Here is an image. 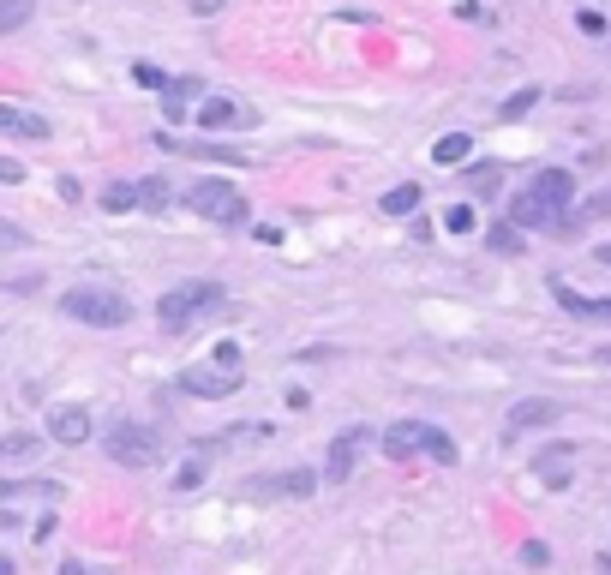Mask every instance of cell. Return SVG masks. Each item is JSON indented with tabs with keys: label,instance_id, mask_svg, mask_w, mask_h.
Segmentation results:
<instances>
[{
	"label": "cell",
	"instance_id": "obj_41",
	"mask_svg": "<svg viewBox=\"0 0 611 575\" xmlns=\"http://www.w3.org/2000/svg\"><path fill=\"white\" fill-rule=\"evenodd\" d=\"M12 522H18V516H6V510H0V528H12Z\"/></svg>",
	"mask_w": 611,
	"mask_h": 575
},
{
	"label": "cell",
	"instance_id": "obj_15",
	"mask_svg": "<svg viewBox=\"0 0 611 575\" xmlns=\"http://www.w3.org/2000/svg\"><path fill=\"white\" fill-rule=\"evenodd\" d=\"M234 120H246L234 96H210V102L198 108V126H204V132H222V126H234Z\"/></svg>",
	"mask_w": 611,
	"mask_h": 575
},
{
	"label": "cell",
	"instance_id": "obj_33",
	"mask_svg": "<svg viewBox=\"0 0 611 575\" xmlns=\"http://www.w3.org/2000/svg\"><path fill=\"white\" fill-rule=\"evenodd\" d=\"M198 480H204V468H198V462H186V468H180V474H174V492H192V486H198Z\"/></svg>",
	"mask_w": 611,
	"mask_h": 575
},
{
	"label": "cell",
	"instance_id": "obj_29",
	"mask_svg": "<svg viewBox=\"0 0 611 575\" xmlns=\"http://www.w3.org/2000/svg\"><path fill=\"white\" fill-rule=\"evenodd\" d=\"M522 564H528V570H546V564H552L546 540H528V546H522Z\"/></svg>",
	"mask_w": 611,
	"mask_h": 575
},
{
	"label": "cell",
	"instance_id": "obj_39",
	"mask_svg": "<svg viewBox=\"0 0 611 575\" xmlns=\"http://www.w3.org/2000/svg\"><path fill=\"white\" fill-rule=\"evenodd\" d=\"M60 575H90L84 564H60Z\"/></svg>",
	"mask_w": 611,
	"mask_h": 575
},
{
	"label": "cell",
	"instance_id": "obj_37",
	"mask_svg": "<svg viewBox=\"0 0 611 575\" xmlns=\"http://www.w3.org/2000/svg\"><path fill=\"white\" fill-rule=\"evenodd\" d=\"M594 570H600V575H611V552H600V558H594Z\"/></svg>",
	"mask_w": 611,
	"mask_h": 575
},
{
	"label": "cell",
	"instance_id": "obj_27",
	"mask_svg": "<svg viewBox=\"0 0 611 575\" xmlns=\"http://www.w3.org/2000/svg\"><path fill=\"white\" fill-rule=\"evenodd\" d=\"M36 450V438L30 432H12V438H0V462H12V456H30Z\"/></svg>",
	"mask_w": 611,
	"mask_h": 575
},
{
	"label": "cell",
	"instance_id": "obj_22",
	"mask_svg": "<svg viewBox=\"0 0 611 575\" xmlns=\"http://www.w3.org/2000/svg\"><path fill=\"white\" fill-rule=\"evenodd\" d=\"M102 210H138V180H114V186H102Z\"/></svg>",
	"mask_w": 611,
	"mask_h": 575
},
{
	"label": "cell",
	"instance_id": "obj_17",
	"mask_svg": "<svg viewBox=\"0 0 611 575\" xmlns=\"http://www.w3.org/2000/svg\"><path fill=\"white\" fill-rule=\"evenodd\" d=\"M462 180H468L474 198H498V186H504V162H474Z\"/></svg>",
	"mask_w": 611,
	"mask_h": 575
},
{
	"label": "cell",
	"instance_id": "obj_26",
	"mask_svg": "<svg viewBox=\"0 0 611 575\" xmlns=\"http://www.w3.org/2000/svg\"><path fill=\"white\" fill-rule=\"evenodd\" d=\"M444 228H450V234H474V228H480V216H474V204H456V210L444 216Z\"/></svg>",
	"mask_w": 611,
	"mask_h": 575
},
{
	"label": "cell",
	"instance_id": "obj_8",
	"mask_svg": "<svg viewBox=\"0 0 611 575\" xmlns=\"http://www.w3.org/2000/svg\"><path fill=\"white\" fill-rule=\"evenodd\" d=\"M252 498H312L318 492V468H288V474H258L246 480Z\"/></svg>",
	"mask_w": 611,
	"mask_h": 575
},
{
	"label": "cell",
	"instance_id": "obj_20",
	"mask_svg": "<svg viewBox=\"0 0 611 575\" xmlns=\"http://www.w3.org/2000/svg\"><path fill=\"white\" fill-rule=\"evenodd\" d=\"M468 150H474V138H468V132H444V138L432 144V162L456 168V162H468Z\"/></svg>",
	"mask_w": 611,
	"mask_h": 575
},
{
	"label": "cell",
	"instance_id": "obj_38",
	"mask_svg": "<svg viewBox=\"0 0 611 575\" xmlns=\"http://www.w3.org/2000/svg\"><path fill=\"white\" fill-rule=\"evenodd\" d=\"M594 360H600V366H611V342H606V348H594Z\"/></svg>",
	"mask_w": 611,
	"mask_h": 575
},
{
	"label": "cell",
	"instance_id": "obj_18",
	"mask_svg": "<svg viewBox=\"0 0 611 575\" xmlns=\"http://www.w3.org/2000/svg\"><path fill=\"white\" fill-rule=\"evenodd\" d=\"M420 198H426L420 180H402V186H390V192L378 198V210H384V216H408V210H420Z\"/></svg>",
	"mask_w": 611,
	"mask_h": 575
},
{
	"label": "cell",
	"instance_id": "obj_24",
	"mask_svg": "<svg viewBox=\"0 0 611 575\" xmlns=\"http://www.w3.org/2000/svg\"><path fill=\"white\" fill-rule=\"evenodd\" d=\"M30 6H36V0H0V36H12V30L30 18Z\"/></svg>",
	"mask_w": 611,
	"mask_h": 575
},
{
	"label": "cell",
	"instance_id": "obj_30",
	"mask_svg": "<svg viewBox=\"0 0 611 575\" xmlns=\"http://www.w3.org/2000/svg\"><path fill=\"white\" fill-rule=\"evenodd\" d=\"M18 246H30V234H24V228H12V222L0 216V252H18Z\"/></svg>",
	"mask_w": 611,
	"mask_h": 575
},
{
	"label": "cell",
	"instance_id": "obj_11",
	"mask_svg": "<svg viewBox=\"0 0 611 575\" xmlns=\"http://www.w3.org/2000/svg\"><path fill=\"white\" fill-rule=\"evenodd\" d=\"M0 132H6V138H30V144H42L54 126H48L42 114H30V108H12V102H0Z\"/></svg>",
	"mask_w": 611,
	"mask_h": 575
},
{
	"label": "cell",
	"instance_id": "obj_19",
	"mask_svg": "<svg viewBox=\"0 0 611 575\" xmlns=\"http://www.w3.org/2000/svg\"><path fill=\"white\" fill-rule=\"evenodd\" d=\"M12 498H60V486L54 480H0V504H12Z\"/></svg>",
	"mask_w": 611,
	"mask_h": 575
},
{
	"label": "cell",
	"instance_id": "obj_2",
	"mask_svg": "<svg viewBox=\"0 0 611 575\" xmlns=\"http://www.w3.org/2000/svg\"><path fill=\"white\" fill-rule=\"evenodd\" d=\"M222 306H228V288L210 282V276H192V282H180V288H168L156 300V318H162V330L180 336V330H198V318H210Z\"/></svg>",
	"mask_w": 611,
	"mask_h": 575
},
{
	"label": "cell",
	"instance_id": "obj_12",
	"mask_svg": "<svg viewBox=\"0 0 611 575\" xmlns=\"http://www.w3.org/2000/svg\"><path fill=\"white\" fill-rule=\"evenodd\" d=\"M48 438H54V444H84V438H90V414L72 408V402L54 408V414H48Z\"/></svg>",
	"mask_w": 611,
	"mask_h": 575
},
{
	"label": "cell",
	"instance_id": "obj_36",
	"mask_svg": "<svg viewBox=\"0 0 611 575\" xmlns=\"http://www.w3.org/2000/svg\"><path fill=\"white\" fill-rule=\"evenodd\" d=\"M594 258H600V264L611 270V240H606V246H594Z\"/></svg>",
	"mask_w": 611,
	"mask_h": 575
},
{
	"label": "cell",
	"instance_id": "obj_14",
	"mask_svg": "<svg viewBox=\"0 0 611 575\" xmlns=\"http://www.w3.org/2000/svg\"><path fill=\"white\" fill-rule=\"evenodd\" d=\"M570 456H576L570 444H552V450H540V456H534L540 480H546V486H570Z\"/></svg>",
	"mask_w": 611,
	"mask_h": 575
},
{
	"label": "cell",
	"instance_id": "obj_13",
	"mask_svg": "<svg viewBox=\"0 0 611 575\" xmlns=\"http://www.w3.org/2000/svg\"><path fill=\"white\" fill-rule=\"evenodd\" d=\"M552 300H558L570 318H611V300H588V294L564 288V276H552Z\"/></svg>",
	"mask_w": 611,
	"mask_h": 575
},
{
	"label": "cell",
	"instance_id": "obj_40",
	"mask_svg": "<svg viewBox=\"0 0 611 575\" xmlns=\"http://www.w3.org/2000/svg\"><path fill=\"white\" fill-rule=\"evenodd\" d=\"M0 575H18V570H12V558H6V552H0Z\"/></svg>",
	"mask_w": 611,
	"mask_h": 575
},
{
	"label": "cell",
	"instance_id": "obj_28",
	"mask_svg": "<svg viewBox=\"0 0 611 575\" xmlns=\"http://www.w3.org/2000/svg\"><path fill=\"white\" fill-rule=\"evenodd\" d=\"M132 84H144V90H168V78H162L156 66H144V60L132 66Z\"/></svg>",
	"mask_w": 611,
	"mask_h": 575
},
{
	"label": "cell",
	"instance_id": "obj_16",
	"mask_svg": "<svg viewBox=\"0 0 611 575\" xmlns=\"http://www.w3.org/2000/svg\"><path fill=\"white\" fill-rule=\"evenodd\" d=\"M198 90H204L198 78H168V90H162V114H168V120H186V102H192Z\"/></svg>",
	"mask_w": 611,
	"mask_h": 575
},
{
	"label": "cell",
	"instance_id": "obj_3",
	"mask_svg": "<svg viewBox=\"0 0 611 575\" xmlns=\"http://www.w3.org/2000/svg\"><path fill=\"white\" fill-rule=\"evenodd\" d=\"M60 312H66L72 324H90V330H120V324L132 318V300H126L120 288L78 282V288H66V294H60Z\"/></svg>",
	"mask_w": 611,
	"mask_h": 575
},
{
	"label": "cell",
	"instance_id": "obj_9",
	"mask_svg": "<svg viewBox=\"0 0 611 575\" xmlns=\"http://www.w3.org/2000/svg\"><path fill=\"white\" fill-rule=\"evenodd\" d=\"M378 444L390 462H414V456H426V420H396Z\"/></svg>",
	"mask_w": 611,
	"mask_h": 575
},
{
	"label": "cell",
	"instance_id": "obj_32",
	"mask_svg": "<svg viewBox=\"0 0 611 575\" xmlns=\"http://www.w3.org/2000/svg\"><path fill=\"white\" fill-rule=\"evenodd\" d=\"M492 252H504V258H510V252H522V234H510V228H498V234H492Z\"/></svg>",
	"mask_w": 611,
	"mask_h": 575
},
{
	"label": "cell",
	"instance_id": "obj_25",
	"mask_svg": "<svg viewBox=\"0 0 611 575\" xmlns=\"http://www.w3.org/2000/svg\"><path fill=\"white\" fill-rule=\"evenodd\" d=\"M534 102H540V90H516L510 102H498V120H522V114H528Z\"/></svg>",
	"mask_w": 611,
	"mask_h": 575
},
{
	"label": "cell",
	"instance_id": "obj_7",
	"mask_svg": "<svg viewBox=\"0 0 611 575\" xmlns=\"http://www.w3.org/2000/svg\"><path fill=\"white\" fill-rule=\"evenodd\" d=\"M366 444H372V426H348V432H336V438H330V456H324V480H330V486L354 480V462H360Z\"/></svg>",
	"mask_w": 611,
	"mask_h": 575
},
{
	"label": "cell",
	"instance_id": "obj_1",
	"mask_svg": "<svg viewBox=\"0 0 611 575\" xmlns=\"http://www.w3.org/2000/svg\"><path fill=\"white\" fill-rule=\"evenodd\" d=\"M570 198H576V174H570V168H540V174L510 198V228H546V234H564Z\"/></svg>",
	"mask_w": 611,
	"mask_h": 575
},
{
	"label": "cell",
	"instance_id": "obj_10",
	"mask_svg": "<svg viewBox=\"0 0 611 575\" xmlns=\"http://www.w3.org/2000/svg\"><path fill=\"white\" fill-rule=\"evenodd\" d=\"M558 420H564V408H558V402H546V396H528V402H516V408H510V438H516V432L558 426Z\"/></svg>",
	"mask_w": 611,
	"mask_h": 575
},
{
	"label": "cell",
	"instance_id": "obj_6",
	"mask_svg": "<svg viewBox=\"0 0 611 575\" xmlns=\"http://www.w3.org/2000/svg\"><path fill=\"white\" fill-rule=\"evenodd\" d=\"M240 384H246V372H228V366H186V372H180V390L198 396V402H222V396H234Z\"/></svg>",
	"mask_w": 611,
	"mask_h": 575
},
{
	"label": "cell",
	"instance_id": "obj_4",
	"mask_svg": "<svg viewBox=\"0 0 611 575\" xmlns=\"http://www.w3.org/2000/svg\"><path fill=\"white\" fill-rule=\"evenodd\" d=\"M186 210L204 216V222H216V228H240L252 216V204H246V192L234 180H192L186 186Z\"/></svg>",
	"mask_w": 611,
	"mask_h": 575
},
{
	"label": "cell",
	"instance_id": "obj_21",
	"mask_svg": "<svg viewBox=\"0 0 611 575\" xmlns=\"http://www.w3.org/2000/svg\"><path fill=\"white\" fill-rule=\"evenodd\" d=\"M168 204H174V186L162 174H144L138 180V210H168Z\"/></svg>",
	"mask_w": 611,
	"mask_h": 575
},
{
	"label": "cell",
	"instance_id": "obj_5",
	"mask_svg": "<svg viewBox=\"0 0 611 575\" xmlns=\"http://www.w3.org/2000/svg\"><path fill=\"white\" fill-rule=\"evenodd\" d=\"M108 456L120 468H156L162 462V432L144 426V420H120V426H108Z\"/></svg>",
	"mask_w": 611,
	"mask_h": 575
},
{
	"label": "cell",
	"instance_id": "obj_34",
	"mask_svg": "<svg viewBox=\"0 0 611 575\" xmlns=\"http://www.w3.org/2000/svg\"><path fill=\"white\" fill-rule=\"evenodd\" d=\"M24 180V162H12V156H0V186H18Z\"/></svg>",
	"mask_w": 611,
	"mask_h": 575
},
{
	"label": "cell",
	"instance_id": "obj_31",
	"mask_svg": "<svg viewBox=\"0 0 611 575\" xmlns=\"http://www.w3.org/2000/svg\"><path fill=\"white\" fill-rule=\"evenodd\" d=\"M576 24H582L588 36H606V12H594V6H588V12H576Z\"/></svg>",
	"mask_w": 611,
	"mask_h": 575
},
{
	"label": "cell",
	"instance_id": "obj_35",
	"mask_svg": "<svg viewBox=\"0 0 611 575\" xmlns=\"http://www.w3.org/2000/svg\"><path fill=\"white\" fill-rule=\"evenodd\" d=\"M222 6H228V0H192V12H204V18H210V12H222Z\"/></svg>",
	"mask_w": 611,
	"mask_h": 575
},
{
	"label": "cell",
	"instance_id": "obj_23",
	"mask_svg": "<svg viewBox=\"0 0 611 575\" xmlns=\"http://www.w3.org/2000/svg\"><path fill=\"white\" fill-rule=\"evenodd\" d=\"M426 456H432L438 468H456V444H450L438 426H426Z\"/></svg>",
	"mask_w": 611,
	"mask_h": 575
}]
</instances>
